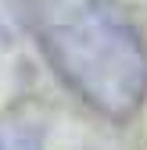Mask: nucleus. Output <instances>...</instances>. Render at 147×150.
<instances>
[{
  "label": "nucleus",
  "mask_w": 147,
  "mask_h": 150,
  "mask_svg": "<svg viewBox=\"0 0 147 150\" xmlns=\"http://www.w3.org/2000/svg\"><path fill=\"white\" fill-rule=\"evenodd\" d=\"M40 47L79 97L126 118L147 93V50L108 0H29Z\"/></svg>",
  "instance_id": "obj_1"
}]
</instances>
